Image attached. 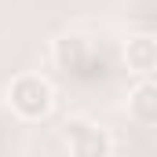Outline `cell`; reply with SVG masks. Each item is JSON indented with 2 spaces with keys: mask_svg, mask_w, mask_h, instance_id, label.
I'll list each match as a JSON object with an SVG mask.
<instances>
[{
  "mask_svg": "<svg viewBox=\"0 0 157 157\" xmlns=\"http://www.w3.org/2000/svg\"><path fill=\"white\" fill-rule=\"evenodd\" d=\"M7 102L22 121H44L55 106V88L40 73H18L7 84Z\"/></svg>",
  "mask_w": 157,
  "mask_h": 157,
  "instance_id": "6da1fadb",
  "label": "cell"
},
{
  "mask_svg": "<svg viewBox=\"0 0 157 157\" xmlns=\"http://www.w3.org/2000/svg\"><path fill=\"white\" fill-rule=\"evenodd\" d=\"M66 150L70 157H110L113 154V139H110V132L106 128H99V124H91V121H66Z\"/></svg>",
  "mask_w": 157,
  "mask_h": 157,
  "instance_id": "7a4b0ae2",
  "label": "cell"
},
{
  "mask_svg": "<svg viewBox=\"0 0 157 157\" xmlns=\"http://www.w3.org/2000/svg\"><path fill=\"white\" fill-rule=\"evenodd\" d=\"M124 66L132 73H150V70H157V40L146 37V33L128 37V44H124Z\"/></svg>",
  "mask_w": 157,
  "mask_h": 157,
  "instance_id": "3957f363",
  "label": "cell"
},
{
  "mask_svg": "<svg viewBox=\"0 0 157 157\" xmlns=\"http://www.w3.org/2000/svg\"><path fill=\"white\" fill-rule=\"evenodd\" d=\"M128 113L139 124H157V80H143L128 95Z\"/></svg>",
  "mask_w": 157,
  "mask_h": 157,
  "instance_id": "277c9868",
  "label": "cell"
},
{
  "mask_svg": "<svg viewBox=\"0 0 157 157\" xmlns=\"http://www.w3.org/2000/svg\"><path fill=\"white\" fill-rule=\"evenodd\" d=\"M80 51H84V37H66L55 44V59L62 66H80Z\"/></svg>",
  "mask_w": 157,
  "mask_h": 157,
  "instance_id": "5b68a950",
  "label": "cell"
}]
</instances>
